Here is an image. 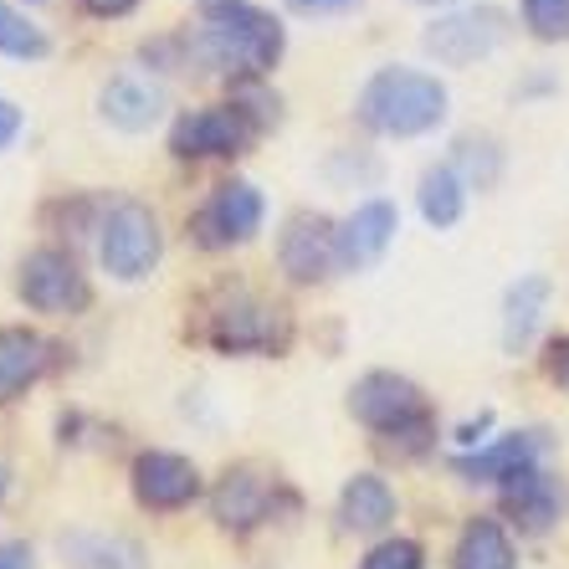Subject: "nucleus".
<instances>
[{"label":"nucleus","instance_id":"1","mask_svg":"<svg viewBox=\"0 0 569 569\" xmlns=\"http://www.w3.org/2000/svg\"><path fill=\"white\" fill-rule=\"evenodd\" d=\"M200 31L186 41L200 67H211L231 82H262L278 67L288 31L257 0H196Z\"/></svg>","mask_w":569,"mask_h":569},{"label":"nucleus","instance_id":"2","mask_svg":"<svg viewBox=\"0 0 569 569\" xmlns=\"http://www.w3.org/2000/svg\"><path fill=\"white\" fill-rule=\"evenodd\" d=\"M447 82L421 67H380L355 98L359 123L380 139H421L447 119Z\"/></svg>","mask_w":569,"mask_h":569},{"label":"nucleus","instance_id":"3","mask_svg":"<svg viewBox=\"0 0 569 569\" xmlns=\"http://www.w3.org/2000/svg\"><path fill=\"white\" fill-rule=\"evenodd\" d=\"M292 339V318L262 292H221L206 308V345L221 355H282Z\"/></svg>","mask_w":569,"mask_h":569},{"label":"nucleus","instance_id":"4","mask_svg":"<svg viewBox=\"0 0 569 569\" xmlns=\"http://www.w3.org/2000/svg\"><path fill=\"white\" fill-rule=\"evenodd\" d=\"M164 252V231H159L154 211L144 200H113L98 221V257H103V272L119 282H144L159 267Z\"/></svg>","mask_w":569,"mask_h":569},{"label":"nucleus","instance_id":"5","mask_svg":"<svg viewBox=\"0 0 569 569\" xmlns=\"http://www.w3.org/2000/svg\"><path fill=\"white\" fill-rule=\"evenodd\" d=\"M16 292H21L27 308L52 313V318H72L93 303L88 272H82L78 257L62 252V247H37V252L21 257V267H16Z\"/></svg>","mask_w":569,"mask_h":569},{"label":"nucleus","instance_id":"6","mask_svg":"<svg viewBox=\"0 0 569 569\" xmlns=\"http://www.w3.org/2000/svg\"><path fill=\"white\" fill-rule=\"evenodd\" d=\"M349 411L359 426H370L375 437H396V431H411V426L431 421V406H426V390L411 375L396 370H370L349 385Z\"/></svg>","mask_w":569,"mask_h":569},{"label":"nucleus","instance_id":"7","mask_svg":"<svg viewBox=\"0 0 569 569\" xmlns=\"http://www.w3.org/2000/svg\"><path fill=\"white\" fill-rule=\"evenodd\" d=\"M257 123L241 113L237 103H211V108H186L170 123V154L174 159H237L257 139Z\"/></svg>","mask_w":569,"mask_h":569},{"label":"nucleus","instance_id":"8","mask_svg":"<svg viewBox=\"0 0 569 569\" xmlns=\"http://www.w3.org/2000/svg\"><path fill=\"white\" fill-rule=\"evenodd\" d=\"M508 37H513L508 11H498V6H472V11L437 16V21L421 31V47L447 67H472L498 52Z\"/></svg>","mask_w":569,"mask_h":569},{"label":"nucleus","instance_id":"9","mask_svg":"<svg viewBox=\"0 0 569 569\" xmlns=\"http://www.w3.org/2000/svg\"><path fill=\"white\" fill-rule=\"evenodd\" d=\"M267 200L252 180H226L211 190V200L190 216V237L206 247V252H226V247H241L262 231Z\"/></svg>","mask_w":569,"mask_h":569},{"label":"nucleus","instance_id":"10","mask_svg":"<svg viewBox=\"0 0 569 569\" xmlns=\"http://www.w3.org/2000/svg\"><path fill=\"white\" fill-rule=\"evenodd\" d=\"M278 492H282L278 477L267 472V467L237 462V467H226L221 482L211 488V518L221 523L226 533H252L257 523H267V518H272Z\"/></svg>","mask_w":569,"mask_h":569},{"label":"nucleus","instance_id":"11","mask_svg":"<svg viewBox=\"0 0 569 569\" xmlns=\"http://www.w3.org/2000/svg\"><path fill=\"white\" fill-rule=\"evenodd\" d=\"M278 267L298 288L323 282L339 267V226L323 211H292L278 237Z\"/></svg>","mask_w":569,"mask_h":569},{"label":"nucleus","instance_id":"12","mask_svg":"<svg viewBox=\"0 0 569 569\" xmlns=\"http://www.w3.org/2000/svg\"><path fill=\"white\" fill-rule=\"evenodd\" d=\"M498 503H503V513L513 518L523 533H549L559 518H565V482L549 477L539 462L518 467V472H508L503 482H498Z\"/></svg>","mask_w":569,"mask_h":569},{"label":"nucleus","instance_id":"13","mask_svg":"<svg viewBox=\"0 0 569 569\" xmlns=\"http://www.w3.org/2000/svg\"><path fill=\"white\" fill-rule=\"evenodd\" d=\"M396 231H400V211L390 200H365L355 211L339 221V267L345 272H370L390 247H396Z\"/></svg>","mask_w":569,"mask_h":569},{"label":"nucleus","instance_id":"14","mask_svg":"<svg viewBox=\"0 0 569 569\" xmlns=\"http://www.w3.org/2000/svg\"><path fill=\"white\" fill-rule=\"evenodd\" d=\"M196 492H200V472L190 457H180V451H139L133 457V498L144 508L174 513V508L196 503Z\"/></svg>","mask_w":569,"mask_h":569},{"label":"nucleus","instance_id":"15","mask_svg":"<svg viewBox=\"0 0 569 569\" xmlns=\"http://www.w3.org/2000/svg\"><path fill=\"white\" fill-rule=\"evenodd\" d=\"M57 355H62V349H57L52 339H41L37 329L6 323V329H0V406H11V400L27 396L31 385L57 365Z\"/></svg>","mask_w":569,"mask_h":569},{"label":"nucleus","instance_id":"16","mask_svg":"<svg viewBox=\"0 0 569 569\" xmlns=\"http://www.w3.org/2000/svg\"><path fill=\"white\" fill-rule=\"evenodd\" d=\"M543 447H549L543 431H508V437H492L488 447H477V451H457L451 472L462 477V482H503L508 472L539 462Z\"/></svg>","mask_w":569,"mask_h":569},{"label":"nucleus","instance_id":"17","mask_svg":"<svg viewBox=\"0 0 569 569\" xmlns=\"http://www.w3.org/2000/svg\"><path fill=\"white\" fill-rule=\"evenodd\" d=\"M549 298H555V278L543 272H523L518 282H508L503 292V349L508 355H523L539 333L543 313H549Z\"/></svg>","mask_w":569,"mask_h":569},{"label":"nucleus","instance_id":"18","mask_svg":"<svg viewBox=\"0 0 569 569\" xmlns=\"http://www.w3.org/2000/svg\"><path fill=\"white\" fill-rule=\"evenodd\" d=\"M396 492L380 472H355L339 492V529L345 533H385L396 523Z\"/></svg>","mask_w":569,"mask_h":569},{"label":"nucleus","instance_id":"19","mask_svg":"<svg viewBox=\"0 0 569 569\" xmlns=\"http://www.w3.org/2000/svg\"><path fill=\"white\" fill-rule=\"evenodd\" d=\"M98 113H103L113 129H123V133H144L149 123L164 113V93H159L149 78L123 72V78H113L103 93H98Z\"/></svg>","mask_w":569,"mask_h":569},{"label":"nucleus","instance_id":"20","mask_svg":"<svg viewBox=\"0 0 569 569\" xmlns=\"http://www.w3.org/2000/svg\"><path fill=\"white\" fill-rule=\"evenodd\" d=\"M62 559L72 569H149L144 549L123 533H62Z\"/></svg>","mask_w":569,"mask_h":569},{"label":"nucleus","instance_id":"21","mask_svg":"<svg viewBox=\"0 0 569 569\" xmlns=\"http://www.w3.org/2000/svg\"><path fill=\"white\" fill-rule=\"evenodd\" d=\"M513 539L498 518H472L462 533H457V549H451V569H513Z\"/></svg>","mask_w":569,"mask_h":569},{"label":"nucleus","instance_id":"22","mask_svg":"<svg viewBox=\"0 0 569 569\" xmlns=\"http://www.w3.org/2000/svg\"><path fill=\"white\" fill-rule=\"evenodd\" d=\"M416 206H421L426 226H437V231H451V226L462 221L467 211V180L447 164H431V170L421 174V186H416Z\"/></svg>","mask_w":569,"mask_h":569},{"label":"nucleus","instance_id":"23","mask_svg":"<svg viewBox=\"0 0 569 569\" xmlns=\"http://www.w3.org/2000/svg\"><path fill=\"white\" fill-rule=\"evenodd\" d=\"M451 170L462 174L467 186H492L498 180V170H503V149L492 144L488 133H462L457 144H451Z\"/></svg>","mask_w":569,"mask_h":569},{"label":"nucleus","instance_id":"24","mask_svg":"<svg viewBox=\"0 0 569 569\" xmlns=\"http://www.w3.org/2000/svg\"><path fill=\"white\" fill-rule=\"evenodd\" d=\"M0 52L16 57V62H41V57L52 52V37L37 21H27L11 0H0Z\"/></svg>","mask_w":569,"mask_h":569},{"label":"nucleus","instance_id":"25","mask_svg":"<svg viewBox=\"0 0 569 569\" xmlns=\"http://www.w3.org/2000/svg\"><path fill=\"white\" fill-rule=\"evenodd\" d=\"M523 27L539 41H569V0H523Z\"/></svg>","mask_w":569,"mask_h":569},{"label":"nucleus","instance_id":"26","mask_svg":"<svg viewBox=\"0 0 569 569\" xmlns=\"http://www.w3.org/2000/svg\"><path fill=\"white\" fill-rule=\"evenodd\" d=\"M421 565H426V549L416 539H385L365 555L359 569H421Z\"/></svg>","mask_w":569,"mask_h":569},{"label":"nucleus","instance_id":"27","mask_svg":"<svg viewBox=\"0 0 569 569\" xmlns=\"http://www.w3.org/2000/svg\"><path fill=\"white\" fill-rule=\"evenodd\" d=\"M231 103H237L257 129H272V123H278V93H262V82H237V88H231Z\"/></svg>","mask_w":569,"mask_h":569},{"label":"nucleus","instance_id":"28","mask_svg":"<svg viewBox=\"0 0 569 569\" xmlns=\"http://www.w3.org/2000/svg\"><path fill=\"white\" fill-rule=\"evenodd\" d=\"M543 375L569 390V333H555V339H543Z\"/></svg>","mask_w":569,"mask_h":569},{"label":"nucleus","instance_id":"29","mask_svg":"<svg viewBox=\"0 0 569 569\" xmlns=\"http://www.w3.org/2000/svg\"><path fill=\"white\" fill-rule=\"evenodd\" d=\"M488 431H492V411H477V416H467L462 426H457V441H462L467 451H477V447H488Z\"/></svg>","mask_w":569,"mask_h":569},{"label":"nucleus","instance_id":"30","mask_svg":"<svg viewBox=\"0 0 569 569\" xmlns=\"http://www.w3.org/2000/svg\"><path fill=\"white\" fill-rule=\"evenodd\" d=\"M21 129H27V113L11 103V98H0V154L21 139Z\"/></svg>","mask_w":569,"mask_h":569},{"label":"nucleus","instance_id":"31","mask_svg":"<svg viewBox=\"0 0 569 569\" xmlns=\"http://www.w3.org/2000/svg\"><path fill=\"white\" fill-rule=\"evenodd\" d=\"M355 6L359 0H288V11H298V16H345Z\"/></svg>","mask_w":569,"mask_h":569},{"label":"nucleus","instance_id":"32","mask_svg":"<svg viewBox=\"0 0 569 569\" xmlns=\"http://www.w3.org/2000/svg\"><path fill=\"white\" fill-rule=\"evenodd\" d=\"M88 16H98V21H119V16H129L139 0H78Z\"/></svg>","mask_w":569,"mask_h":569},{"label":"nucleus","instance_id":"33","mask_svg":"<svg viewBox=\"0 0 569 569\" xmlns=\"http://www.w3.org/2000/svg\"><path fill=\"white\" fill-rule=\"evenodd\" d=\"M0 569H37L31 565V543H21V539L0 543Z\"/></svg>","mask_w":569,"mask_h":569},{"label":"nucleus","instance_id":"34","mask_svg":"<svg viewBox=\"0 0 569 569\" xmlns=\"http://www.w3.org/2000/svg\"><path fill=\"white\" fill-rule=\"evenodd\" d=\"M6 492H11V462L0 457V503H6Z\"/></svg>","mask_w":569,"mask_h":569},{"label":"nucleus","instance_id":"35","mask_svg":"<svg viewBox=\"0 0 569 569\" xmlns=\"http://www.w3.org/2000/svg\"><path fill=\"white\" fill-rule=\"evenodd\" d=\"M411 6H457V0H411Z\"/></svg>","mask_w":569,"mask_h":569},{"label":"nucleus","instance_id":"36","mask_svg":"<svg viewBox=\"0 0 569 569\" xmlns=\"http://www.w3.org/2000/svg\"><path fill=\"white\" fill-rule=\"evenodd\" d=\"M31 6H41V0H31Z\"/></svg>","mask_w":569,"mask_h":569}]
</instances>
